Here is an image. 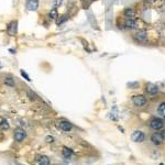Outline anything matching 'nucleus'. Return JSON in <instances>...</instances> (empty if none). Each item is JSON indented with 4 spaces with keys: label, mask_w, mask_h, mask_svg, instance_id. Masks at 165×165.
I'll return each mask as SVG.
<instances>
[{
    "label": "nucleus",
    "mask_w": 165,
    "mask_h": 165,
    "mask_svg": "<svg viewBox=\"0 0 165 165\" xmlns=\"http://www.w3.org/2000/svg\"><path fill=\"white\" fill-rule=\"evenodd\" d=\"M135 40H138L139 42H145L148 40V32L145 30H140L138 31L134 34Z\"/></svg>",
    "instance_id": "9"
},
{
    "label": "nucleus",
    "mask_w": 165,
    "mask_h": 165,
    "mask_svg": "<svg viewBox=\"0 0 165 165\" xmlns=\"http://www.w3.org/2000/svg\"><path fill=\"white\" fill-rule=\"evenodd\" d=\"M28 95H29L30 99H37V97H38V96L32 91V90H29V91H28Z\"/></svg>",
    "instance_id": "20"
},
{
    "label": "nucleus",
    "mask_w": 165,
    "mask_h": 165,
    "mask_svg": "<svg viewBox=\"0 0 165 165\" xmlns=\"http://www.w3.org/2000/svg\"><path fill=\"white\" fill-rule=\"evenodd\" d=\"M91 1H97V0H91Z\"/></svg>",
    "instance_id": "27"
},
{
    "label": "nucleus",
    "mask_w": 165,
    "mask_h": 165,
    "mask_svg": "<svg viewBox=\"0 0 165 165\" xmlns=\"http://www.w3.org/2000/svg\"><path fill=\"white\" fill-rule=\"evenodd\" d=\"M164 126V123H163V120L162 119H160V118H156V117H154V118H152L150 120V127L153 129V130H160V129H162Z\"/></svg>",
    "instance_id": "3"
},
{
    "label": "nucleus",
    "mask_w": 165,
    "mask_h": 165,
    "mask_svg": "<svg viewBox=\"0 0 165 165\" xmlns=\"http://www.w3.org/2000/svg\"><path fill=\"white\" fill-rule=\"evenodd\" d=\"M0 68H2V64L1 63H0Z\"/></svg>",
    "instance_id": "26"
},
{
    "label": "nucleus",
    "mask_w": 165,
    "mask_h": 165,
    "mask_svg": "<svg viewBox=\"0 0 165 165\" xmlns=\"http://www.w3.org/2000/svg\"><path fill=\"white\" fill-rule=\"evenodd\" d=\"M5 84L9 86V87H13L15 86V81L12 79V77L11 76H7L6 78H5Z\"/></svg>",
    "instance_id": "17"
},
{
    "label": "nucleus",
    "mask_w": 165,
    "mask_h": 165,
    "mask_svg": "<svg viewBox=\"0 0 165 165\" xmlns=\"http://www.w3.org/2000/svg\"><path fill=\"white\" fill-rule=\"evenodd\" d=\"M123 15L127 17V19H134L135 17V10L133 8H126Z\"/></svg>",
    "instance_id": "11"
},
{
    "label": "nucleus",
    "mask_w": 165,
    "mask_h": 165,
    "mask_svg": "<svg viewBox=\"0 0 165 165\" xmlns=\"http://www.w3.org/2000/svg\"><path fill=\"white\" fill-rule=\"evenodd\" d=\"M21 75H22L23 77H25V79H27L28 82H30V81H31V79H30V77L28 76V74H27V73H25L24 71H21Z\"/></svg>",
    "instance_id": "22"
},
{
    "label": "nucleus",
    "mask_w": 165,
    "mask_h": 165,
    "mask_svg": "<svg viewBox=\"0 0 165 165\" xmlns=\"http://www.w3.org/2000/svg\"><path fill=\"white\" fill-rule=\"evenodd\" d=\"M18 31V22L17 21H11L7 24V32L10 37H15Z\"/></svg>",
    "instance_id": "4"
},
{
    "label": "nucleus",
    "mask_w": 165,
    "mask_h": 165,
    "mask_svg": "<svg viewBox=\"0 0 165 165\" xmlns=\"http://www.w3.org/2000/svg\"><path fill=\"white\" fill-rule=\"evenodd\" d=\"M158 87L156 84H153V82H148L145 85V91L149 94V95H156L158 92Z\"/></svg>",
    "instance_id": "7"
},
{
    "label": "nucleus",
    "mask_w": 165,
    "mask_h": 165,
    "mask_svg": "<svg viewBox=\"0 0 165 165\" xmlns=\"http://www.w3.org/2000/svg\"><path fill=\"white\" fill-rule=\"evenodd\" d=\"M131 139H132L133 142L141 143L145 140V134H144V132L140 131V130H135L134 132L131 134Z\"/></svg>",
    "instance_id": "1"
},
{
    "label": "nucleus",
    "mask_w": 165,
    "mask_h": 165,
    "mask_svg": "<svg viewBox=\"0 0 165 165\" xmlns=\"http://www.w3.org/2000/svg\"><path fill=\"white\" fill-rule=\"evenodd\" d=\"M151 141L154 145H161L164 142V135L162 133H153L151 135Z\"/></svg>",
    "instance_id": "5"
},
{
    "label": "nucleus",
    "mask_w": 165,
    "mask_h": 165,
    "mask_svg": "<svg viewBox=\"0 0 165 165\" xmlns=\"http://www.w3.org/2000/svg\"><path fill=\"white\" fill-rule=\"evenodd\" d=\"M49 17H50V19H52V20H56V19L59 18L57 9H55V8L51 9V11H50V13H49Z\"/></svg>",
    "instance_id": "15"
},
{
    "label": "nucleus",
    "mask_w": 165,
    "mask_h": 165,
    "mask_svg": "<svg viewBox=\"0 0 165 165\" xmlns=\"http://www.w3.org/2000/svg\"><path fill=\"white\" fill-rule=\"evenodd\" d=\"M72 154H73V150H72V149H69L67 146H64V148H63V156H64V158H71Z\"/></svg>",
    "instance_id": "13"
},
{
    "label": "nucleus",
    "mask_w": 165,
    "mask_h": 165,
    "mask_svg": "<svg viewBox=\"0 0 165 165\" xmlns=\"http://www.w3.org/2000/svg\"><path fill=\"white\" fill-rule=\"evenodd\" d=\"M15 141H18V142H22L23 140L25 139V136H27V133H25V131L21 129V128H18V129H15Z\"/></svg>",
    "instance_id": "6"
},
{
    "label": "nucleus",
    "mask_w": 165,
    "mask_h": 165,
    "mask_svg": "<svg viewBox=\"0 0 165 165\" xmlns=\"http://www.w3.org/2000/svg\"><path fill=\"white\" fill-rule=\"evenodd\" d=\"M160 165H164V164H160Z\"/></svg>",
    "instance_id": "28"
},
{
    "label": "nucleus",
    "mask_w": 165,
    "mask_h": 165,
    "mask_svg": "<svg viewBox=\"0 0 165 165\" xmlns=\"http://www.w3.org/2000/svg\"><path fill=\"white\" fill-rule=\"evenodd\" d=\"M128 87H130L131 89H138L140 87V84L138 82H131L128 84Z\"/></svg>",
    "instance_id": "19"
},
{
    "label": "nucleus",
    "mask_w": 165,
    "mask_h": 165,
    "mask_svg": "<svg viewBox=\"0 0 165 165\" xmlns=\"http://www.w3.org/2000/svg\"><path fill=\"white\" fill-rule=\"evenodd\" d=\"M59 128L61 130L65 131V132H68V131H71L73 129V123H71L67 120H62L59 122Z\"/></svg>",
    "instance_id": "8"
},
{
    "label": "nucleus",
    "mask_w": 165,
    "mask_h": 165,
    "mask_svg": "<svg viewBox=\"0 0 165 165\" xmlns=\"http://www.w3.org/2000/svg\"><path fill=\"white\" fill-rule=\"evenodd\" d=\"M38 160H39V164L40 165H50V160H49L47 156H45V155L40 156Z\"/></svg>",
    "instance_id": "14"
},
{
    "label": "nucleus",
    "mask_w": 165,
    "mask_h": 165,
    "mask_svg": "<svg viewBox=\"0 0 165 165\" xmlns=\"http://www.w3.org/2000/svg\"><path fill=\"white\" fill-rule=\"evenodd\" d=\"M158 113L162 116V117H164V118H165V102H162L161 105L158 106Z\"/></svg>",
    "instance_id": "18"
},
{
    "label": "nucleus",
    "mask_w": 165,
    "mask_h": 165,
    "mask_svg": "<svg viewBox=\"0 0 165 165\" xmlns=\"http://www.w3.org/2000/svg\"><path fill=\"white\" fill-rule=\"evenodd\" d=\"M0 128H1L2 130H8V129L10 128V124H9L7 119H1V120H0Z\"/></svg>",
    "instance_id": "16"
},
{
    "label": "nucleus",
    "mask_w": 165,
    "mask_h": 165,
    "mask_svg": "<svg viewBox=\"0 0 165 165\" xmlns=\"http://www.w3.org/2000/svg\"><path fill=\"white\" fill-rule=\"evenodd\" d=\"M27 8L30 11H35L39 8V0H27Z\"/></svg>",
    "instance_id": "10"
},
{
    "label": "nucleus",
    "mask_w": 165,
    "mask_h": 165,
    "mask_svg": "<svg viewBox=\"0 0 165 165\" xmlns=\"http://www.w3.org/2000/svg\"><path fill=\"white\" fill-rule=\"evenodd\" d=\"M63 3V0H55L54 1V5H55V7H59Z\"/></svg>",
    "instance_id": "24"
},
{
    "label": "nucleus",
    "mask_w": 165,
    "mask_h": 165,
    "mask_svg": "<svg viewBox=\"0 0 165 165\" xmlns=\"http://www.w3.org/2000/svg\"><path fill=\"white\" fill-rule=\"evenodd\" d=\"M45 141H46L47 143H52V142H54V138L51 136V135H49V136L45 138Z\"/></svg>",
    "instance_id": "21"
},
{
    "label": "nucleus",
    "mask_w": 165,
    "mask_h": 165,
    "mask_svg": "<svg viewBox=\"0 0 165 165\" xmlns=\"http://www.w3.org/2000/svg\"><path fill=\"white\" fill-rule=\"evenodd\" d=\"M61 18H62V19L57 21V24H59V25H60L61 23H63V22H64V21H66V20H67V18H66L65 15H64V17H61Z\"/></svg>",
    "instance_id": "23"
},
{
    "label": "nucleus",
    "mask_w": 165,
    "mask_h": 165,
    "mask_svg": "<svg viewBox=\"0 0 165 165\" xmlns=\"http://www.w3.org/2000/svg\"><path fill=\"white\" fill-rule=\"evenodd\" d=\"M132 102L135 107H143L146 104V98L143 95H135L132 97Z\"/></svg>",
    "instance_id": "2"
},
{
    "label": "nucleus",
    "mask_w": 165,
    "mask_h": 165,
    "mask_svg": "<svg viewBox=\"0 0 165 165\" xmlns=\"http://www.w3.org/2000/svg\"><path fill=\"white\" fill-rule=\"evenodd\" d=\"M124 25L127 27L128 29H134L136 27V22H135L134 19H127L124 21Z\"/></svg>",
    "instance_id": "12"
},
{
    "label": "nucleus",
    "mask_w": 165,
    "mask_h": 165,
    "mask_svg": "<svg viewBox=\"0 0 165 165\" xmlns=\"http://www.w3.org/2000/svg\"><path fill=\"white\" fill-rule=\"evenodd\" d=\"M145 1H146L148 3H153V2H155L156 0H145Z\"/></svg>",
    "instance_id": "25"
}]
</instances>
